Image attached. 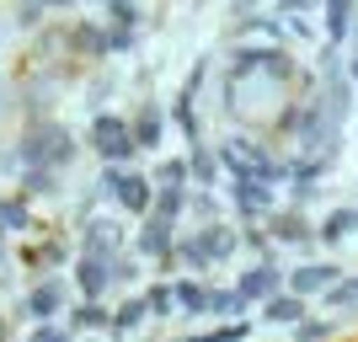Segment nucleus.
<instances>
[{"label":"nucleus","instance_id":"obj_2","mask_svg":"<svg viewBox=\"0 0 358 342\" xmlns=\"http://www.w3.org/2000/svg\"><path fill=\"white\" fill-rule=\"evenodd\" d=\"M48 155H70V139L64 134H38V139H27V161H48Z\"/></svg>","mask_w":358,"mask_h":342},{"label":"nucleus","instance_id":"obj_8","mask_svg":"<svg viewBox=\"0 0 358 342\" xmlns=\"http://www.w3.org/2000/svg\"><path fill=\"white\" fill-rule=\"evenodd\" d=\"M139 139H145V145H155V139H161V118H155V113H145V118H139Z\"/></svg>","mask_w":358,"mask_h":342},{"label":"nucleus","instance_id":"obj_3","mask_svg":"<svg viewBox=\"0 0 358 342\" xmlns=\"http://www.w3.org/2000/svg\"><path fill=\"white\" fill-rule=\"evenodd\" d=\"M27 311H32V315H54V311H59V289H54V283H43V289L27 299Z\"/></svg>","mask_w":358,"mask_h":342},{"label":"nucleus","instance_id":"obj_9","mask_svg":"<svg viewBox=\"0 0 358 342\" xmlns=\"http://www.w3.org/2000/svg\"><path fill=\"white\" fill-rule=\"evenodd\" d=\"M96 321H102V311H96V305H80V311H75V327H96Z\"/></svg>","mask_w":358,"mask_h":342},{"label":"nucleus","instance_id":"obj_12","mask_svg":"<svg viewBox=\"0 0 358 342\" xmlns=\"http://www.w3.org/2000/svg\"><path fill=\"white\" fill-rule=\"evenodd\" d=\"M48 6H64V0H48Z\"/></svg>","mask_w":358,"mask_h":342},{"label":"nucleus","instance_id":"obj_1","mask_svg":"<svg viewBox=\"0 0 358 342\" xmlns=\"http://www.w3.org/2000/svg\"><path fill=\"white\" fill-rule=\"evenodd\" d=\"M91 145L102 150V155H129V145H134V139L123 134V123H118V118H102L96 129H91Z\"/></svg>","mask_w":358,"mask_h":342},{"label":"nucleus","instance_id":"obj_11","mask_svg":"<svg viewBox=\"0 0 358 342\" xmlns=\"http://www.w3.org/2000/svg\"><path fill=\"white\" fill-rule=\"evenodd\" d=\"M32 342H64V332L59 327H38V332H32Z\"/></svg>","mask_w":358,"mask_h":342},{"label":"nucleus","instance_id":"obj_6","mask_svg":"<svg viewBox=\"0 0 358 342\" xmlns=\"http://www.w3.org/2000/svg\"><path fill=\"white\" fill-rule=\"evenodd\" d=\"M268 315H273V321H294V315H299V299H273Z\"/></svg>","mask_w":358,"mask_h":342},{"label":"nucleus","instance_id":"obj_10","mask_svg":"<svg viewBox=\"0 0 358 342\" xmlns=\"http://www.w3.org/2000/svg\"><path fill=\"white\" fill-rule=\"evenodd\" d=\"M22 220H27V214H22L16 204H0V225H6V230H11V225H22Z\"/></svg>","mask_w":358,"mask_h":342},{"label":"nucleus","instance_id":"obj_4","mask_svg":"<svg viewBox=\"0 0 358 342\" xmlns=\"http://www.w3.org/2000/svg\"><path fill=\"white\" fill-rule=\"evenodd\" d=\"M113 187H118V198H123L129 208L145 204V182H139V177H113Z\"/></svg>","mask_w":358,"mask_h":342},{"label":"nucleus","instance_id":"obj_5","mask_svg":"<svg viewBox=\"0 0 358 342\" xmlns=\"http://www.w3.org/2000/svg\"><path fill=\"white\" fill-rule=\"evenodd\" d=\"M80 283H86V294H96V289L107 283V268L96 262V257H86V262H80Z\"/></svg>","mask_w":358,"mask_h":342},{"label":"nucleus","instance_id":"obj_7","mask_svg":"<svg viewBox=\"0 0 358 342\" xmlns=\"http://www.w3.org/2000/svg\"><path fill=\"white\" fill-rule=\"evenodd\" d=\"M327 278H331L327 268H305V273H299L294 283H299V289H305V294H310V289H321V283H327Z\"/></svg>","mask_w":358,"mask_h":342}]
</instances>
